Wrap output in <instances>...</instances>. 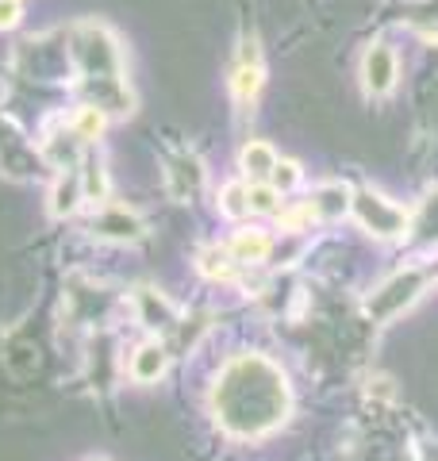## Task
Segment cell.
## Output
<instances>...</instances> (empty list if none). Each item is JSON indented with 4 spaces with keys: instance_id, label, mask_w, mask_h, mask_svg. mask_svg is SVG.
Segmentation results:
<instances>
[{
    "instance_id": "cell-1",
    "label": "cell",
    "mask_w": 438,
    "mask_h": 461,
    "mask_svg": "<svg viewBox=\"0 0 438 461\" xmlns=\"http://www.w3.org/2000/svg\"><path fill=\"white\" fill-rule=\"evenodd\" d=\"M215 420L231 435L258 438L288 415V384L266 357H235L215 384Z\"/></svg>"
},
{
    "instance_id": "cell-2",
    "label": "cell",
    "mask_w": 438,
    "mask_h": 461,
    "mask_svg": "<svg viewBox=\"0 0 438 461\" xmlns=\"http://www.w3.org/2000/svg\"><path fill=\"white\" fill-rule=\"evenodd\" d=\"M69 58L89 81L100 77H123V54L120 42L108 32L105 23H78L73 27V42H69Z\"/></svg>"
},
{
    "instance_id": "cell-3",
    "label": "cell",
    "mask_w": 438,
    "mask_h": 461,
    "mask_svg": "<svg viewBox=\"0 0 438 461\" xmlns=\"http://www.w3.org/2000/svg\"><path fill=\"white\" fill-rule=\"evenodd\" d=\"M350 208H354V215L361 220L365 230H373V235H381V239H397V235L407 230V223H412L404 208H397L392 200H385L381 193H373V189L358 193Z\"/></svg>"
},
{
    "instance_id": "cell-4",
    "label": "cell",
    "mask_w": 438,
    "mask_h": 461,
    "mask_svg": "<svg viewBox=\"0 0 438 461\" xmlns=\"http://www.w3.org/2000/svg\"><path fill=\"white\" fill-rule=\"evenodd\" d=\"M419 288H423V273L419 269L397 273L388 285H381L370 300H365V312H370L373 320H397V315L419 296Z\"/></svg>"
},
{
    "instance_id": "cell-5",
    "label": "cell",
    "mask_w": 438,
    "mask_h": 461,
    "mask_svg": "<svg viewBox=\"0 0 438 461\" xmlns=\"http://www.w3.org/2000/svg\"><path fill=\"white\" fill-rule=\"evenodd\" d=\"M397 77H400V62L397 54H392V47H385V42H373L370 50H365L361 58V85L370 96H388L392 89H397Z\"/></svg>"
},
{
    "instance_id": "cell-6",
    "label": "cell",
    "mask_w": 438,
    "mask_h": 461,
    "mask_svg": "<svg viewBox=\"0 0 438 461\" xmlns=\"http://www.w3.org/2000/svg\"><path fill=\"white\" fill-rule=\"evenodd\" d=\"M146 223L139 220L135 212H127L123 204H108L93 215V235L96 239H108V242H135L142 239Z\"/></svg>"
},
{
    "instance_id": "cell-7",
    "label": "cell",
    "mask_w": 438,
    "mask_h": 461,
    "mask_svg": "<svg viewBox=\"0 0 438 461\" xmlns=\"http://www.w3.org/2000/svg\"><path fill=\"white\" fill-rule=\"evenodd\" d=\"M204 185V162L196 154H178L166 166V189L173 200H193Z\"/></svg>"
},
{
    "instance_id": "cell-8",
    "label": "cell",
    "mask_w": 438,
    "mask_h": 461,
    "mask_svg": "<svg viewBox=\"0 0 438 461\" xmlns=\"http://www.w3.org/2000/svg\"><path fill=\"white\" fill-rule=\"evenodd\" d=\"M135 304H139V323L142 327H151V330H173L178 327V308H173L162 293H154V288H139Z\"/></svg>"
},
{
    "instance_id": "cell-9",
    "label": "cell",
    "mask_w": 438,
    "mask_h": 461,
    "mask_svg": "<svg viewBox=\"0 0 438 461\" xmlns=\"http://www.w3.org/2000/svg\"><path fill=\"white\" fill-rule=\"evenodd\" d=\"M166 366H169L166 346H162V342H142L139 350L131 354L127 373H131V381H139V384H154V381L166 373Z\"/></svg>"
},
{
    "instance_id": "cell-10",
    "label": "cell",
    "mask_w": 438,
    "mask_h": 461,
    "mask_svg": "<svg viewBox=\"0 0 438 461\" xmlns=\"http://www.w3.org/2000/svg\"><path fill=\"white\" fill-rule=\"evenodd\" d=\"M231 258H235L239 266H258V262H266L269 250H273V242L266 230H239L235 239H231Z\"/></svg>"
},
{
    "instance_id": "cell-11",
    "label": "cell",
    "mask_w": 438,
    "mask_h": 461,
    "mask_svg": "<svg viewBox=\"0 0 438 461\" xmlns=\"http://www.w3.org/2000/svg\"><path fill=\"white\" fill-rule=\"evenodd\" d=\"M85 200V189H81V173H73V169H66L62 177H58V185H54V193H50V215H73L78 212V204Z\"/></svg>"
},
{
    "instance_id": "cell-12",
    "label": "cell",
    "mask_w": 438,
    "mask_h": 461,
    "mask_svg": "<svg viewBox=\"0 0 438 461\" xmlns=\"http://www.w3.org/2000/svg\"><path fill=\"white\" fill-rule=\"evenodd\" d=\"M239 166H242L246 177H251V185L254 181H269V173L277 166V150L269 147V142H246L242 154H239Z\"/></svg>"
},
{
    "instance_id": "cell-13",
    "label": "cell",
    "mask_w": 438,
    "mask_h": 461,
    "mask_svg": "<svg viewBox=\"0 0 438 461\" xmlns=\"http://www.w3.org/2000/svg\"><path fill=\"white\" fill-rule=\"evenodd\" d=\"M350 204H354V200H350V189H346V185H339V181L319 185L315 196H312V208H315L319 220H339V215L350 212Z\"/></svg>"
},
{
    "instance_id": "cell-14",
    "label": "cell",
    "mask_w": 438,
    "mask_h": 461,
    "mask_svg": "<svg viewBox=\"0 0 438 461\" xmlns=\"http://www.w3.org/2000/svg\"><path fill=\"white\" fill-rule=\"evenodd\" d=\"M261 93V66H235V77H231V96H235L239 108H251Z\"/></svg>"
},
{
    "instance_id": "cell-15",
    "label": "cell",
    "mask_w": 438,
    "mask_h": 461,
    "mask_svg": "<svg viewBox=\"0 0 438 461\" xmlns=\"http://www.w3.org/2000/svg\"><path fill=\"white\" fill-rule=\"evenodd\" d=\"M105 123H108V112L105 108H96V104H81L78 112H73V135H78L81 142H93L100 139V131H105Z\"/></svg>"
},
{
    "instance_id": "cell-16",
    "label": "cell",
    "mask_w": 438,
    "mask_h": 461,
    "mask_svg": "<svg viewBox=\"0 0 438 461\" xmlns=\"http://www.w3.org/2000/svg\"><path fill=\"white\" fill-rule=\"evenodd\" d=\"M219 212L227 215V220H242V215H251V193H246L242 181H231L219 189Z\"/></svg>"
},
{
    "instance_id": "cell-17",
    "label": "cell",
    "mask_w": 438,
    "mask_h": 461,
    "mask_svg": "<svg viewBox=\"0 0 438 461\" xmlns=\"http://www.w3.org/2000/svg\"><path fill=\"white\" fill-rule=\"evenodd\" d=\"M200 273L212 281H231L235 277V258H231V250H224V247H212V250L200 254Z\"/></svg>"
},
{
    "instance_id": "cell-18",
    "label": "cell",
    "mask_w": 438,
    "mask_h": 461,
    "mask_svg": "<svg viewBox=\"0 0 438 461\" xmlns=\"http://www.w3.org/2000/svg\"><path fill=\"white\" fill-rule=\"evenodd\" d=\"M81 189H85V200H93V204H100V200L108 196V173L100 162H89L81 173Z\"/></svg>"
},
{
    "instance_id": "cell-19",
    "label": "cell",
    "mask_w": 438,
    "mask_h": 461,
    "mask_svg": "<svg viewBox=\"0 0 438 461\" xmlns=\"http://www.w3.org/2000/svg\"><path fill=\"white\" fill-rule=\"evenodd\" d=\"M269 185H273L277 193L297 189V185H300V166H297V162H281V158H277V166H273V173H269Z\"/></svg>"
},
{
    "instance_id": "cell-20",
    "label": "cell",
    "mask_w": 438,
    "mask_h": 461,
    "mask_svg": "<svg viewBox=\"0 0 438 461\" xmlns=\"http://www.w3.org/2000/svg\"><path fill=\"white\" fill-rule=\"evenodd\" d=\"M246 193H251V212H277V200H281V193H277L273 185L254 181Z\"/></svg>"
},
{
    "instance_id": "cell-21",
    "label": "cell",
    "mask_w": 438,
    "mask_h": 461,
    "mask_svg": "<svg viewBox=\"0 0 438 461\" xmlns=\"http://www.w3.org/2000/svg\"><path fill=\"white\" fill-rule=\"evenodd\" d=\"M312 220H319L315 208H312V204H304V208L285 212V215H281V227H285V230H300L304 223H312Z\"/></svg>"
},
{
    "instance_id": "cell-22",
    "label": "cell",
    "mask_w": 438,
    "mask_h": 461,
    "mask_svg": "<svg viewBox=\"0 0 438 461\" xmlns=\"http://www.w3.org/2000/svg\"><path fill=\"white\" fill-rule=\"evenodd\" d=\"M20 16H23L20 0H0V32H12L20 23Z\"/></svg>"
},
{
    "instance_id": "cell-23",
    "label": "cell",
    "mask_w": 438,
    "mask_h": 461,
    "mask_svg": "<svg viewBox=\"0 0 438 461\" xmlns=\"http://www.w3.org/2000/svg\"><path fill=\"white\" fill-rule=\"evenodd\" d=\"M239 66H261V54H258V39H242V50H239Z\"/></svg>"
}]
</instances>
